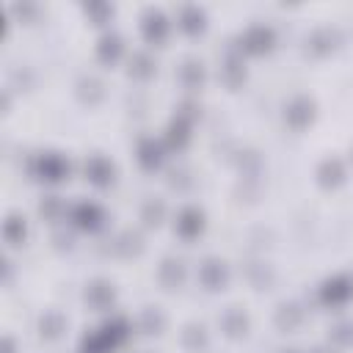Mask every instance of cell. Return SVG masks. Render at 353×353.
Returning <instances> with one entry per match:
<instances>
[{
  "label": "cell",
  "mask_w": 353,
  "mask_h": 353,
  "mask_svg": "<svg viewBox=\"0 0 353 353\" xmlns=\"http://www.w3.org/2000/svg\"><path fill=\"white\" fill-rule=\"evenodd\" d=\"M33 174L44 182H61L66 174H69V163L55 154V152H47V154H39L33 160Z\"/></svg>",
  "instance_id": "6da1fadb"
},
{
  "label": "cell",
  "mask_w": 353,
  "mask_h": 353,
  "mask_svg": "<svg viewBox=\"0 0 353 353\" xmlns=\"http://www.w3.org/2000/svg\"><path fill=\"white\" fill-rule=\"evenodd\" d=\"M320 298H323V303H328V306H342L345 301L353 298V281H350L347 276H334V279H328V281L320 287Z\"/></svg>",
  "instance_id": "7a4b0ae2"
},
{
  "label": "cell",
  "mask_w": 353,
  "mask_h": 353,
  "mask_svg": "<svg viewBox=\"0 0 353 353\" xmlns=\"http://www.w3.org/2000/svg\"><path fill=\"white\" fill-rule=\"evenodd\" d=\"M72 221L80 226V229H88V232H94V229H99L102 226V221H105V212H102V207L99 204H94V201H77L74 207H72Z\"/></svg>",
  "instance_id": "3957f363"
},
{
  "label": "cell",
  "mask_w": 353,
  "mask_h": 353,
  "mask_svg": "<svg viewBox=\"0 0 353 353\" xmlns=\"http://www.w3.org/2000/svg\"><path fill=\"white\" fill-rule=\"evenodd\" d=\"M284 119H287V124H290V127L303 130V127L314 119V102H312V99H306V97H295V99L287 105Z\"/></svg>",
  "instance_id": "277c9868"
},
{
  "label": "cell",
  "mask_w": 353,
  "mask_h": 353,
  "mask_svg": "<svg viewBox=\"0 0 353 353\" xmlns=\"http://www.w3.org/2000/svg\"><path fill=\"white\" fill-rule=\"evenodd\" d=\"M113 174H116V168H113V163H110L108 157L94 154V157H88V160H85V179H88V182H94V185L105 188V185H110V182H113Z\"/></svg>",
  "instance_id": "5b68a950"
},
{
  "label": "cell",
  "mask_w": 353,
  "mask_h": 353,
  "mask_svg": "<svg viewBox=\"0 0 353 353\" xmlns=\"http://www.w3.org/2000/svg\"><path fill=\"white\" fill-rule=\"evenodd\" d=\"M204 229V212L196 210V207H185L179 215H176V234L185 237V240H193L199 237Z\"/></svg>",
  "instance_id": "8992f818"
},
{
  "label": "cell",
  "mask_w": 353,
  "mask_h": 353,
  "mask_svg": "<svg viewBox=\"0 0 353 353\" xmlns=\"http://www.w3.org/2000/svg\"><path fill=\"white\" fill-rule=\"evenodd\" d=\"M199 279L207 290H221L229 281V268L221 259H204V265L199 268Z\"/></svg>",
  "instance_id": "52a82bcc"
},
{
  "label": "cell",
  "mask_w": 353,
  "mask_h": 353,
  "mask_svg": "<svg viewBox=\"0 0 353 353\" xmlns=\"http://www.w3.org/2000/svg\"><path fill=\"white\" fill-rule=\"evenodd\" d=\"M141 30H143V39H146V41L160 44V41H165V36H168V22H165V17H163L160 11L149 8V11L143 14Z\"/></svg>",
  "instance_id": "ba28073f"
},
{
  "label": "cell",
  "mask_w": 353,
  "mask_h": 353,
  "mask_svg": "<svg viewBox=\"0 0 353 353\" xmlns=\"http://www.w3.org/2000/svg\"><path fill=\"white\" fill-rule=\"evenodd\" d=\"M270 44H273V30L265 25H251L240 39V47L248 52H265L270 50Z\"/></svg>",
  "instance_id": "9c48e42d"
},
{
  "label": "cell",
  "mask_w": 353,
  "mask_h": 353,
  "mask_svg": "<svg viewBox=\"0 0 353 353\" xmlns=\"http://www.w3.org/2000/svg\"><path fill=\"white\" fill-rule=\"evenodd\" d=\"M317 182H320L323 188H336V185H342V182H345V165H342V160L325 157V160L320 163V168H317Z\"/></svg>",
  "instance_id": "30bf717a"
},
{
  "label": "cell",
  "mask_w": 353,
  "mask_h": 353,
  "mask_svg": "<svg viewBox=\"0 0 353 353\" xmlns=\"http://www.w3.org/2000/svg\"><path fill=\"white\" fill-rule=\"evenodd\" d=\"M190 124H193V113L179 110L176 119H174L171 127H168V143H171L174 149H182V146L188 143V138H190Z\"/></svg>",
  "instance_id": "8fae6325"
},
{
  "label": "cell",
  "mask_w": 353,
  "mask_h": 353,
  "mask_svg": "<svg viewBox=\"0 0 353 353\" xmlns=\"http://www.w3.org/2000/svg\"><path fill=\"white\" fill-rule=\"evenodd\" d=\"M138 163L146 171H154L163 163V149H160V143L154 138H141V143H138Z\"/></svg>",
  "instance_id": "7c38bea8"
},
{
  "label": "cell",
  "mask_w": 353,
  "mask_h": 353,
  "mask_svg": "<svg viewBox=\"0 0 353 353\" xmlns=\"http://www.w3.org/2000/svg\"><path fill=\"white\" fill-rule=\"evenodd\" d=\"M221 328L229 334V336H243L248 331V317L243 309L237 306H229L223 314H221Z\"/></svg>",
  "instance_id": "4fadbf2b"
},
{
  "label": "cell",
  "mask_w": 353,
  "mask_h": 353,
  "mask_svg": "<svg viewBox=\"0 0 353 353\" xmlns=\"http://www.w3.org/2000/svg\"><path fill=\"white\" fill-rule=\"evenodd\" d=\"M113 298H116V292H113V287L108 281H91L88 290H85V301L94 309H108L113 303Z\"/></svg>",
  "instance_id": "5bb4252c"
},
{
  "label": "cell",
  "mask_w": 353,
  "mask_h": 353,
  "mask_svg": "<svg viewBox=\"0 0 353 353\" xmlns=\"http://www.w3.org/2000/svg\"><path fill=\"white\" fill-rule=\"evenodd\" d=\"M303 309L298 306V303H281L279 306V312H276V325L281 328V331H295L301 323H303Z\"/></svg>",
  "instance_id": "9a60e30c"
},
{
  "label": "cell",
  "mask_w": 353,
  "mask_h": 353,
  "mask_svg": "<svg viewBox=\"0 0 353 353\" xmlns=\"http://www.w3.org/2000/svg\"><path fill=\"white\" fill-rule=\"evenodd\" d=\"M160 281H163V287H168V290L179 287V284L185 281V265H182L179 259H165V262L160 265Z\"/></svg>",
  "instance_id": "2e32d148"
},
{
  "label": "cell",
  "mask_w": 353,
  "mask_h": 353,
  "mask_svg": "<svg viewBox=\"0 0 353 353\" xmlns=\"http://www.w3.org/2000/svg\"><path fill=\"white\" fill-rule=\"evenodd\" d=\"M179 28L185 33H201L204 30V11L199 6H185L179 11Z\"/></svg>",
  "instance_id": "e0dca14e"
},
{
  "label": "cell",
  "mask_w": 353,
  "mask_h": 353,
  "mask_svg": "<svg viewBox=\"0 0 353 353\" xmlns=\"http://www.w3.org/2000/svg\"><path fill=\"white\" fill-rule=\"evenodd\" d=\"M77 97H80V102H85V105H97V102L105 97V88H102V83H99L97 77H80V83H77Z\"/></svg>",
  "instance_id": "ac0fdd59"
},
{
  "label": "cell",
  "mask_w": 353,
  "mask_h": 353,
  "mask_svg": "<svg viewBox=\"0 0 353 353\" xmlns=\"http://www.w3.org/2000/svg\"><path fill=\"white\" fill-rule=\"evenodd\" d=\"M25 234H28L25 218L11 212V215L6 218V223H3V237H6V243H11V245H19V243L25 240Z\"/></svg>",
  "instance_id": "d6986e66"
},
{
  "label": "cell",
  "mask_w": 353,
  "mask_h": 353,
  "mask_svg": "<svg viewBox=\"0 0 353 353\" xmlns=\"http://www.w3.org/2000/svg\"><path fill=\"white\" fill-rule=\"evenodd\" d=\"M179 80L188 85V88H199L204 83V66L193 58H188L182 66H179Z\"/></svg>",
  "instance_id": "ffe728a7"
},
{
  "label": "cell",
  "mask_w": 353,
  "mask_h": 353,
  "mask_svg": "<svg viewBox=\"0 0 353 353\" xmlns=\"http://www.w3.org/2000/svg\"><path fill=\"white\" fill-rule=\"evenodd\" d=\"M63 328H66V320H63V314H58V312H47V314H41V320H39V331H41V336H47V339L61 336Z\"/></svg>",
  "instance_id": "44dd1931"
},
{
  "label": "cell",
  "mask_w": 353,
  "mask_h": 353,
  "mask_svg": "<svg viewBox=\"0 0 353 353\" xmlns=\"http://www.w3.org/2000/svg\"><path fill=\"white\" fill-rule=\"evenodd\" d=\"M110 350H116V347H113V342L102 334V328L94 331V334H88V336H83L80 353H110Z\"/></svg>",
  "instance_id": "7402d4cb"
},
{
  "label": "cell",
  "mask_w": 353,
  "mask_h": 353,
  "mask_svg": "<svg viewBox=\"0 0 353 353\" xmlns=\"http://www.w3.org/2000/svg\"><path fill=\"white\" fill-rule=\"evenodd\" d=\"M141 248H143V243H141V237H138L135 232H124V234H119L116 243H113V251H116L119 256L141 254Z\"/></svg>",
  "instance_id": "603a6c76"
},
{
  "label": "cell",
  "mask_w": 353,
  "mask_h": 353,
  "mask_svg": "<svg viewBox=\"0 0 353 353\" xmlns=\"http://www.w3.org/2000/svg\"><path fill=\"white\" fill-rule=\"evenodd\" d=\"M97 55H99V61L113 63V61L121 55V39H119L116 33L102 36V41H99V47H97Z\"/></svg>",
  "instance_id": "cb8c5ba5"
},
{
  "label": "cell",
  "mask_w": 353,
  "mask_h": 353,
  "mask_svg": "<svg viewBox=\"0 0 353 353\" xmlns=\"http://www.w3.org/2000/svg\"><path fill=\"white\" fill-rule=\"evenodd\" d=\"M182 342H185V347L188 350H193V353H199L204 345H207V331H204V325H188L185 328V334H182Z\"/></svg>",
  "instance_id": "d4e9b609"
},
{
  "label": "cell",
  "mask_w": 353,
  "mask_h": 353,
  "mask_svg": "<svg viewBox=\"0 0 353 353\" xmlns=\"http://www.w3.org/2000/svg\"><path fill=\"white\" fill-rule=\"evenodd\" d=\"M130 74H132V77H141V80L152 77V74H154V61H152L146 52L132 55V61H130Z\"/></svg>",
  "instance_id": "484cf974"
},
{
  "label": "cell",
  "mask_w": 353,
  "mask_h": 353,
  "mask_svg": "<svg viewBox=\"0 0 353 353\" xmlns=\"http://www.w3.org/2000/svg\"><path fill=\"white\" fill-rule=\"evenodd\" d=\"M163 325H165V317H163L160 309H143V314H141V328H143L146 334H160Z\"/></svg>",
  "instance_id": "4316f807"
},
{
  "label": "cell",
  "mask_w": 353,
  "mask_h": 353,
  "mask_svg": "<svg viewBox=\"0 0 353 353\" xmlns=\"http://www.w3.org/2000/svg\"><path fill=\"white\" fill-rule=\"evenodd\" d=\"M223 77H226V83L229 85H237V83H243V77H245V69H243V61L240 58H226V63H223Z\"/></svg>",
  "instance_id": "83f0119b"
},
{
  "label": "cell",
  "mask_w": 353,
  "mask_h": 353,
  "mask_svg": "<svg viewBox=\"0 0 353 353\" xmlns=\"http://www.w3.org/2000/svg\"><path fill=\"white\" fill-rule=\"evenodd\" d=\"M334 36H331V30H314L312 33V39H309V44H312V50L314 52H328L334 44Z\"/></svg>",
  "instance_id": "f1b7e54d"
},
{
  "label": "cell",
  "mask_w": 353,
  "mask_h": 353,
  "mask_svg": "<svg viewBox=\"0 0 353 353\" xmlns=\"http://www.w3.org/2000/svg\"><path fill=\"white\" fill-rule=\"evenodd\" d=\"M41 215L44 218H50V221H58L61 218V212H63V204H61V199L58 196H47L44 201H41Z\"/></svg>",
  "instance_id": "f546056e"
},
{
  "label": "cell",
  "mask_w": 353,
  "mask_h": 353,
  "mask_svg": "<svg viewBox=\"0 0 353 353\" xmlns=\"http://www.w3.org/2000/svg\"><path fill=\"white\" fill-rule=\"evenodd\" d=\"M163 212H165V207H163V201H157V199H152L146 207H143V221L149 223V226H157L160 221H163Z\"/></svg>",
  "instance_id": "4dcf8cb0"
},
{
  "label": "cell",
  "mask_w": 353,
  "mask_h": 353,
  "mask_svg": "<svg viewBox=\"0 0 353 353\" xmlns=\"http://www.w3.org/2000/svg\"><path fill=\"white\" fill-rule=\"evenodd\" d=\"M331 339L336 345H350L353 342V323H339L334 331H331Z\"/></svg>",
  "instance_id": "1f68e13d"
},
{
  "label": "cell",
  "mask_w": 353,
  "mask_h": 353,
  "mask_svg": "<svg viewBox=\"0 0 353 353\" xmlns=\"http://www.w3.org/2000/svg\"><path fill=\"white\" fill-rule=\"evenodd\" d=\"M270 279H273V273H270V268H265V265H254L251 268V281L262 290L265 284H270Z\"/></svg>",
  "instance_id": "d6a6232c"
},
{
  "label": "cell",
  "mask_w": 353,
  "mask_h": 353,
  "mask_svg": "<svg viewBox=\"0 0 353 353\" xmlns=\"http://www.w3.org/2000/svg\"><path fill=\"white\" fill-rule=\"evenodd\" d=\"M85 11H88V14H97L99 19H102L105 14H110V8H108V6H85Z\"/></svg>",
  "instance_id": "836d02e7"
},
{
  "label": "cell",
  "mask_w": 353,
  "mask_h": 353,
  "mask_svg": "<svg viewBox=\"0 0 353 353\" xmlns=\"http://www.w3.org/2000/svg\"><path fill=\"white\" fill-rule=\"evenodd\" d=\"M3 353H17V342L11 336H3Z\"/></svg>",
  "instance_id": "e575fe53"
},
{
  "label": "cell",
  "mask_w": 353,
  "mask_h": 353,
  "mask_svg": "<svg viewBox=\"0 0 353 353\" xmlns=\"http://www.w3.org/2000/svg\"><path fill=\"white\" fill-rule=\"evenodd\" d=\"M312 353H328V350H323V347H317V350H312Z\"/></svg>",
  "instance_id": "d590c367"
},
{
  "label": "cell",
  "mask_w": 353,
  "mask_h": 353,
  "mask_svg": "<svg viewBox=\"0 0 353 353\" xmlns=\"http://www.w3.org/2000/svg\"><path fill=\"white\" fill-rule=\"evenodd\" d=\"M287 353H298V350H287Z\"/></svg>",
  "instance_id": "8d00e7d4"
}]
</instances>
